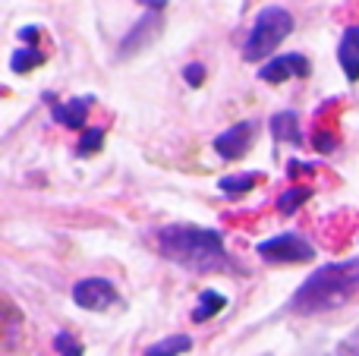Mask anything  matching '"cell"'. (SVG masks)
<instances>
[{
  "label": "cell",
  "mask_w": 359,
  "mask_h": 356,
  "mask_svg": "<svg viewBox=\"0 0 359 356\" xmlns=\"http://www.w3.org/2000/svg\"><path fill=\"white\" fill-rule=\"evenodd\" d=\"M359 290V259H347V262H334L325 268L312 271L303 281V287L293 294L290 313L299 315H316L337 309Z\"/></svg>",
  "instance_id": "6da1fadb"
},
{
  "label": "cell",
  "mask_w": 359,
  "mask_h": 356,
  "mask_svg": "<svg viewBox=\"0 0 359 356\" xmlns=\"http://www.w3.org/2000/svg\"><path fill=\"white\" fill-rule=\"evenodd\" d=\"M158 249L164 259L183 265L189 271H217L227 265V252H224V240L217 231L208 227H192V224H170L158 233Z\"/></svg>",
  "instance_id": "7a4b0ae2"
},
{
  "label": "cell",
  "mask_w": 359,
  "mask_h": 356,
  "mask_svg": "<svg viewBox=\"0 0 359 356\" xmlns=\"http://www.w3.org/2000/svg\"><path fill=\"white\" fill-rule=\"evenodd\" d=\"M293 32V16L284 6H265V10L255 16L252 32H249L246 44H243V57L249 63L252 60H265L280 41Z\"/></svg>",
  "instance_id": "3957f363"
},
{
  "label": "cell",
  "mask_w": 359,
  "mask_h": 356,
  "mask_svg": "<svg viewBox=\"0 0 359 356\" xmlns=\"http://www.w3.org/2000/svg\"><path fill=\"white\" fill-rule=\"evenodd\" d=\"M255 252L271 265H293V262H312L316 259L312 243H306L299 233H278V237L255 246Z\"/></svg>",
  "instance_id": "277c9868"
},
{
  "label": "cell",
  "mask_w": 359,
  "mask_h": 356,
  "mask_svg": "<svg viewBox=\"0 0 359 356\" xmlns=\"http://www.w3.org/2000/svg\"><path fill=\"white\" fill-rule=\"evenodd\" d=\"M73 300L82 309H107L117 303V290L104 278H86V281H79L73 287Z\"/></svg>",
  "instance_id": "5b68a950"
},
{
  "label": "cell",
  "mask_w": 359,
  "mask_h": 356,
  "mask_svg": "<svg viewBox=\"0 0 359 356\" xmlns=\"http://www.w3.org/2000/svg\"><path fill=\"white\" fill-rule=\"evenodd\" d=\"M252 132H255V123L252 120H243V123L230 126V130H224L215 139V151L221 158H227V161H236V158L246 155L249 142H252Z\"/></svg>",
  "instance_id": "8992f818"
},
{
  "label": "cell",
  "mask_w": 359,
  "mask_h": 356,
  "mask_svg": "<svg viewBox=\"0 0 359 356\" xmlns=\"http://www.w3.org/2000/svg\"><path fill=\"white\" fill-rule=\"evenodd\" d=\"M290 76H309V60H306L303 54H280L259 69V79L274 82V85L287 82Z\"/></svg>",
  "instance_id": "52a82bcc"
},
{
  "label": "cell",
  "mask_w": 359,
  "mask_h": 356,
  "mask_svg": "<svg viewBox=\"0 0 359 356\" xmlns=\"http://www.w3.org/2000/svg\"><path fill=\"white\" fill-rule=\"evenodd\" d=\"M88 107H92V98H73V101H63V104H54L50 107V114H54V120L60 126H67V130H82L86 126V117H88Z\"/></svg>",
  "instance_id": "ba28073f"
},
{
  "label": "cell",
  "mask_w": 359,
  "mask_h": 356,
  "mask_svg": "<svg viewBox=\"0 0 359 356\" xmlns=\"http://www.w3.org/2000/svg\"><path fill=\"white\" fill-rule=\"evenodd\" d=\"M158 29H161V16H158V13H155V16H151V13H145V16L133 25V32L126 35V41L120 44V54H126V57L136 54L145 41H151V38H155Z\"/></svg>",
  "instance_id": "9c48e42d"
},
{
  "label": "cell",
  "mask_w": 359,
  "mask_h": 356,
  "mask_svg": "<svg viewBox=\"0 0 359 356\" xmlns=\"http://www.w3.org/2000/svg\"><path fill=\"white\" fill-rule=\"evenodd\" d=\"M337 57H341V67H344V76L350 82L359 79V29H347L344 32V41L337 48Z\"/></svg>",
  "instance_id": "30bf717a"
},
{
  "label": "cell",
  "mask_w": 359,
  "mask_h": 356,
  "mask_svg": "<svg viewBox=\"0 0 359 356\" xmlns=\"http://www.w3.org/2000/svg\"><path fill=\"white\" fill-rule=\"evenodd\" d=\"M271 132L274 139H280V142H293L297 145L299 139V114L297 111H278L271 117Z\"/></svg>",
  "instance_id": "8fae6325"
},
{
  "label": "cell",
  "mask_w": 359,
  "mask_h": 356,
  "mask_svg": "<svg viewBox=\"0 0 359 356\" xmlns=\"http://www.w3.org/2000/svg\"><path fill=\"white\" fill-rule=\"evenodd\" d=\"M224 306H227V296H221L217 290H202L198 306L192 309V322H208L211 315H217Z\"/></svg>",
  "instance_id": "7c38bea8"
},
{
  "label": "cell",
  "mask_w": 359,
  "mask_h": 356,
  "mask_svg": "<svg viewBox=\"0 0 359 356\" xmlns=\"http://www.w3.org/2000/svg\"><path fill=\"white\" fill-rule=\"evenodd\" d=\"M192 347V338H186V334H170V338L158 341V344H151L145 356H180L186 353Z\"/></svg>",
  "instance_id": "4fadbf2b"
},
{
  "label": "cell",
  "mask_w": 359,
  "mask_h": 356,
  "mask_svg": "<svg viewBox=\"0 0 359 356\" xmlns=\"http://www.w3.org/2000/svg\"><path fill=\"white\" fill-rule=\"evenodd\" d=\"M255 183H259V174H230V177H221L217 186L230 196H240V193H249Z\"/></svg>",
  "instance_id": "5bb4252c"
},
{
  "label": "cell",
  "mask_w": 359,
  "mask_h": 356,
  "mask_svg": "<svg viewBox=\"0 0 359 356\" xmlns=\"http://www.w3.org/2000/svg\"><path fill=\"white\" fill-rule=\"evenodd\" d=\"M306 199H309V189H306V186H293V189H287V193L278 196V208L284 214H293Z\"/></svg>",
  "instance_id": "9a60e30c"
},
{
  "label": "cell",
  "mask_w": 359,
  "mask_h": 356,
  "mask_svg": "<svg viewBox=\"0 0 359 356\" xmlns=\"http://www.w3.org/2000/svg\"><path fill=\"white\" fill-rule=\"evenodd\" d=\"M41 60H44V54L38 48L16 50V54H13V73H29V69H35Z\"/></svg>",
  "instance_id": "2e32d148"
},
{
  "label": "cell",
  "mask_w": 359,
  "mask_h": 356,
  "mask_svg": "<svg viewBox=\"0 0 359 356\" xmlns=\"http://www.w3.org/2000/svg\"><path fill=\"white\" fill-rule=\"evenodd\" d=\"M101 145H104V130H86L79 139V145H76V151H79L82 158H88V155H95Z\"/></svg>",
  "instance_id": "e0dca14e"
},
{
  "label": "cell",
  "mask_w": 359,
  "mask_h": 356,
  "mask_svg": "<svg viewBox=\"0 0 359 356\" xmlns=\"http://www.w3.org/2000/svg\"><path fill=\"white\" fill-rule=\"evenodd\" d=\"M54 347L60 350V356H82V344L73 338V334H67V331H60L54 338Z\"/></svg>",
  "instance_id": "ac0fdd59"
},
{
  "label": "cell",
  "mask_w": 359,
  "mask_h": 356,
  "mask_svg": "<svg viewBox=\"0 0 359 356\" xmlns=\"http://www.w3.org/2000/svg\"><path fill=\"white\" fill-rule=\"evenodd\" d=\"M334 356H359V328H353V331H350L347 338L337 344Z\"/></svg>",
  "instance_id": "d6986e66"
},
{
  "label": "cell",
  "mask_w": 359,
  "mask_h": 356,
  "mask_svg": "<svg viewBox=\"0 0 359 356\" xmlns=\"http://www.w3.org/2000/svg\"><path fill=\"white\" fill-rule=\"evenodd\" d=\"M183 79L189 82V85H202V79H205V67H202V63H189V67L183 69Z\"/></svg>",
  "instance_id": "ffe728a7"
},
{
  "label": "cell",
  "mask_w": 359,
  "mask_h": 356,
  "mask_svg": "<svg viewBox=\"0 0 359 356\" xmlns=\"http://www.w3.org/2000/svg\"><path fill=\"white\" fill-rule=\"evenodd\" d=\"M19 35H22V41L35 44V41H38V25H29V29H22V32H19Z\"/></svg>",
  "instance_id": "44dd1931"
},
{
  "label": "cell",
  "mask_w": 359,
  "mask_h": 356,
  "mask_svg": "<svg viewBox=\"0 0 359 356\" xmlns=\"http://www.w3.org/2000/svg\"><path fill=\"white\" fill-rule=\"evenodd\" d=\"M145 6H158V10H161V6H168V0H142Z\"/></svg>",
  "instance_id": "7402d4cb"
}]
</instances>
